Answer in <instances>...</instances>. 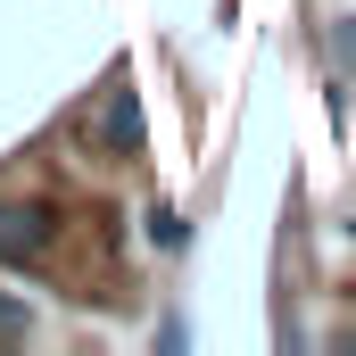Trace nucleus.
<instances>
[{
    "mask_svg": "<svg viewBox=\"0 0 356 356\" xmlns=\"http://www.w3.org/2000/svg\"><path fill=\"white\" fill-rule=\"evenodd\" d=\"M91 141L108 149V158H141V91L124 83H108V99H99V124H91Z\"/></svg>",
    "mask_w": 356,
    "mask_h": 356,
    "instance_id": "f03ea898",
    "label": "nucleus"
},
{
    "mask_svg": "<svg viewBox=\"0 0 356 356\" xmlns=\"http://www.w3.org/2000/svg\"><path fill=\"white\" fill-rule=\"evenodd\" d=\"M50 241H58V207H42V199H0V266L8 273H33L50 257Z\"/></svg>",
    "mask_w": 356,
    "mask_h": 356,
    "instance_id": "f257e3e1",
    "label": "nucleus"
},
{
    "mask_svg": "<svg viewBox=\"0 0 356 356\" xmlns=\"http://www.w3.org/2000/svg\"><path fill=\"white\" fill-rule=\"evenodd\" d=\"M332 58H340V67H356V17H340V33H332Z\"/></svg>",
    "mask_w": 356,
    "mask_h": 356,
    "instance_id": "39448f33",
    "label": "nucleus"
},
{
    "mask_svg": "<svg viewBox=\"0 0 356 356\" xmlns=\"http://www.w3.org/2000/svg\"><path fill=\"white\" fill-rule=\"evenodd\" d=\"M25 332H33V315H25L17 298H0V340H25Z\"/></svg>",
    "mask_w": 356,
    "mask_h": 356,
    "instance_id": "20e7f679",
    "label": "nucleus"
},
{
    "mask_svg": "<svg viewBox=\"0 0 356 356\" xmlns=\"http://www.w3.org/2000/svg\"><path fill=\"white\" fill-rule=\"evenodd\" d=\"M149 241H158V249H182V241H191V224H182L175 207H149Z\"/></svg>",
    "mask_w": 356,
    "mask_h": 356,
    "instance_id": "7ed1b4c3",
    "label": "nucleus"
}]
</instances>
